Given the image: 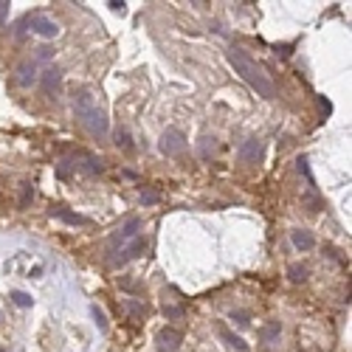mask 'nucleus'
Instances as JSON below:
<instances>
[{
	"label": "nucleus",
	"mask_w": 352,
	"mask_h": 352,
	"mask_svg": "<svg viewBox=\"0 0 352 352\" xmlns=\"http://www.w3.org/2000/svg\"><path fill=\"white\" fill-rule=\"evenodd\" d=\"M225 59H228V65L234 68V73L243 76L245 85H251L254 90H257V96H262V99H273V96H276V85H273V79L268 76L265 68H262V65H259L245 48L231 45V48L225 51Z\"/></svg>",
	"instance_id": "f257e3e1"
},
{
	"label": "nucleus",
	"mask_w": 352,
	"mask_h": 352,
	"mask_svg": "<svg viewBox=\"0 0 352 352\" xmlns=\"http://www.w3.org/2000/svg\"><path fill=\"white\" fill-rule=\"evenodd\" d=\"M73 113H76V122H79L93 138H104L110 133L107 115H104V110L96 104L90 90H79V93L73 96Z\"/></svg>",
	"instance_id": "f03ea898"
},
{
	"label": "nucleus",
	"mask_w": 352,
	"mask_h": 352,
	"mask_svg": "<svg viewBox=\"0 0 352 352\" xmlns=\"http://www.w3.org/2000/svg\"><path fill=\"white\" fill-rule=\"evenodd\" d=\"M158 150L164 152V155H180V152L186 150V136H183L178 127L164 130V136H161V141H158Z\"/></svg>",
	"instance_id": "7ed1b4c3"
},
{
	"label": "nucleus",
	"mask_w": 352,
	"mask_h": 352,
	"mask_svg": "<svg viewBox=\"0 0 352 352\" xmlns=\"http://www.w3.org/2000/svg\"><path fill=\"white\" fill-rule=\"evenodd\" d=\"M26 23L31 26L34 34L45 37V40H54V37L59 34V26L51 20V17H45V15H31V17H26Z\"/></svg>",
	"instance_id": "20e7f679"
},
{
	"label": "nucleus",
	"mask_w": 352,
	"mask_h": 352,
	"mask_svg": "<svg viewBox=\"0 0 352 352\" xmlns=\"http://www.w3.org/2000/svg\"><path fill=\"white\" fill-rule=\"evenodd\" d=\"M40 82H43V90L48 96H57L59 87H62V71H59L57 65H48V68L40 73Z\"/></svg>",
	"instance_id": "39448f33"
},
{
	"label": "nucleus",
	"mask_w": 352,
	"mask_h": 352,
	"mask_svg": "<svg viewBox=\"0 0 352 352\" xmlns=\"http://www.w3.org/2000/svg\"><path fill=\"white\" fill-rule=\"evenodd\" d=\"M180 341H183V335H180L178 330H172V327H164V330L155 335V344H158V352H178Z\"/></svg>",
	"instance_id": "423d86ee"
},
{
	"label": "nucleus",
	"mask_w": 352,
	"mask_h": 352,
	"mask_svg": "<svg viewBox=\"0 0 352 352\" xmlns=\"http://www.w3.org/2000/svg\"><path fill=\"white\" fill-rule=\"evenodd\" d=\"M144 248H147V240L144 237H133L122 248V254L115 257V265H124V262H130V259H136L138 254H144Z\"/></svg>",
	"instance_id": "0eeeda50"
},
{
	"label": "nucleus",
	"mask_w": 352,
	"mask_h": 352,
	"mask_svg": "<svg viewBox=\"0 0 352 352\" xmlns=\"http://www.w3.org/2000/svg\"><path fill=\"white\" fill-rule=\"evenodd\" d=\"M237 155H240V161H243V164H257L259 155H262V141H259V138H248V141L240 147Z\"/></svg>",
	"instance_id": "6e6552de"
},
{
	"label": "nucleus",
	"mask_w": 352,
	"mask_h": 352,
	"mask_svg": "<svg viewBox=\"0 0 352 352\" xmlns=\"http://www.w3.org/2000/svg\"><path fill=\"white\" fill-rule=\"evenodd\" d=\"M37 65H40V62L29 59V62H23L20 68H17V85H23V87H31L37 79H40V73H37Z\"/></svg>",
	"instance_id": "1a4fd4ad"
},
{
	"label": "nucleus",
	"mask_w": 352,
	"mask_h": 352,
	"mask_svg": "<svg viewBox=\"0 0 352 352\" xmlns=\"http://www.w3.org/2000/svg\"><path fill=\"white\" fill-rule=\"evenodd\" d=\"M51 217H57V220H65V223H71V225H90V220L82 214H73V211H68L65 206H54L51 208Z\"/></svg>",
	"instance_id": "9d476101"
},
{
	"label": "nucleus",
	"mask_w": 352,
	"mask_h": 352,
	"mask_svg": "<svg viewBox=\"0 0 352 352\" xmlns=\"http://www.w3.org/2000/svg\"><path fill=\"white\" fill-rule=\"evenodd\" d=\"M138 228H141V220H138V217H130L127 223L122 225V231H119V234L113 237V243H110V245H119V243H127V240H133Z\"/></svg>",
	"instance_id": "9b49d317"
},
{
	"label": "nucleus",
	"mask_w": 352,
	"mask_h": 352,
	"mask_svg": "<svg viewBox=\"0 0 352 352\" xmlns=\"http://www.w3.org/2000/svg\"><path fill=\"white\" fill-rule=\"evenodd\" d=\"M290 240H293V245L299 248V251H310V248L316 245V237H313L310 231H304V228H296L293 234H290Z\"/></svg>",
	"instance_id": "f8f14e48"
},
{
	"label": "nucleus",
	"mask_w": 352,
	"mask_h": 352,
	"mask_svg": "<svg viewBox=\"0 0 352 352\" xmlns=\"http://www.w3.org/2000/svg\"><path fill=\"white\" fill-rule=\"evenodd\" d=\"M217 332H220V338H223V341L231 346V349H237V352H245V349H248V344H245L243 338H240V335H234V332H228L225 327H220Z\"/></svg>",
	"instance_id": "ddd939ff"
},
{
	"label": "nucleus",
	"mask_w": 352,
	"mask_h": 352,
	"mask_svg": "<svg viewBox=\"0 0 352 352\" xmlns=\"http://www.w3.org/2000/svg\"><path fill=\"white\" fill-rule=\"evenodd\" d=\"M124 310H127V316L133 318V321H141L144 313H147V307L138 302V299H124Z\"/></svg>",
	"instance_id": "4468645a"
},
{
	"label": "nucleus",
	"mask_w": 352,
	"mask_h": 352,
	"mask_svg": "<svg viewBox=\"0 0 352 352\" xmlns=\"http://www.w3.org/2000/svg\"><path fill=\"white\" fill-rule=\"evenodd\" d=\"M90 316H93L96 327H99L101 332H107V313L99 307V304H90Z\"/></svg>",
	"instance_id": "2eb2a0df"
},
{
	"label": "nucleus",
	"mask_w": 352,
	"mask_h": 352,
	"mask_svg": "<svg viewBox=\"0 0 352 352\" xmlns=\"http://www.w3.org/2000/svg\"><path fill=\"white\" fill-rule=\"evenodd\" d=\"M288 276H290V282H296V285H299V282L307 279V268H304L302 262H293V265L288 268Z\"/></svg>",
	"instance_id": "dca6fc26"
},
{
	"label": "nucleus",
	"mask_w": 352,
	"mask_h": 352,
	"mask_svg": "<svg viewBox=\"0 0 352 352\" xmlns=\"http://www.w3.org/2000/svg\"><path fill=\"white\" fill-rule=\"evenodd\" d=\"M214 150H217V138L203 136L200 138V158H211V155H214Z\"/></svg>",
	"instance_id": "f3484780"
},
{
	"label": "nucleus",
	"mask_w": 352,
	"mask_h": 352,
	"mask_svg": "<svg viewBox=\"0 0 352 352\" xmlns=\"http://www.w3.org/2000/svg\"><path fill=\"white\" fill-rule=\"evenodd\" d=\"M259 338H262V341H273V338H279V321H271L268 327H262V330H259Z\"/></svg>",
	"instance_id": "a211bd4d"
},
{
	"label": "nucleus",
	"mask_w": 352,
	"mask_h": 352,
	"mask_svg": "<svg viewBox=\"0 0 352 352\" xmlns=\"http://www.w3.org/2000/svg\"><path fill=\"white\" fill-rule=\"evenodd\" d=\"M76 169V161L73 158H65V161H59L57 164V178H68V175Z\"/></svg>",
	"instance_id": "6ab92c4d"
},
{
	"label": "nucleus",
	"mask_w": 352,
	"mask_h": 352,
	"mask_svg": "<svg viewBox=\"0 0 352 352\" xmlns=\"http://www.w3.org/2000/svg\"><path fill=\"white\" fill-rule=\"evenodd\" d=\"M12 302H15L17 307H31L34 299H31L29 293H23V290H12Z\"/></svg>",
	"instance_id": "aec40b11"
},
{
	"label": "nucleus",
	"mask_w": 352,
	"mask_h": 352,
	"mask_svg": "<svg viewBox=\"0 0 352 352\" xmlns=\"http://www.w3.org/2000/svg\"><path fill=\"white\" fill-rule=\"evenodd\" d=\"M119 285H122V290H127V293H141V290H144L136 279H130V276H119Z\"/></svg>",
	"instance_id": "412c9836"
},
{
	"label": "nucleus",
	"mask_w": 352,
	"mask_h": 352,
	"mask_svg": "<svg viewBox=\"0 0 352 352\" xmlns=\"http://www.w3.org/2000/svg\"><path fill=\"white\" fill-rule=\"evenodd\" d=\"M115 144L122 147V150H133V141H130L127 130H115Z\"/></svg>",
	"instance_id": "4be33fe9"
},
{
	"label": "nucleus",
	"mask_w": 352,
	"mask_h": 352,
	"mask_svg": "<svg viewBox=\"0 0 352 352\" xmlns=\"http://www.w3.org/2000/svg\"><path fill=\"white\" fill-rule=\"evenodd\" d=\"M302 200H304V206H307V211H318V208H321V200H318V197H316L313 192H307V194L302 197Z\"/></svg>",
	"instance_id": "5701e85b"
},
{
	"label": "nucleus",
	"mask_w": 352,
	"mask_h": 352,
	"mask_svg": "<svg viewBox=\"0 0 352 352\" xmlns=\"http://www.w3.org/2000/svg\"><path fill=\"white\" fill-rule=\"evenodd\" d=\"M31 197H34V189H31V183H26V186H23V194H20V208L29 206Z\"/></svg>",
	"instance_id": "b1692460"
},
{
	"label": "nucleus",
	"mask_w": 352,
	"mask_h": 352,
	"mask_svg": "<svg viewBox=\"0 0 352 352\" xmlns=\"http://www.w3.org/2000/svg\"><path fill=\"white\" fill-rule=\"evenodd\" d=\"M164 316H166V318H183V307H175V304H164Z\"/></svg>",
	"instance_id": "393cba45"
},
{
	"label": "nucleus",
	"mask_w": 352,
	"mask_h": 352,
	"mask_svg": "<svg viewBox=\"0 0 352 352\" xmlns=\"http://www.w3.org/2000/svg\"><path fill=\"white\" fill-rule=\"evenodd\" d=\"M6 17H9V0H0V26L6 23Z\"/></svg>",
	"instance_id": "a878e982"
},
{
	"label": "nucleus",
	"mask_w": 352,
	"mask_h": 352,
	"mask_svg": "<svg viewBox=\"0 0 352 352\" xmlns=\"http://www.w3.org/2000/svg\"><path fill=\"white\" fill-rule=\"evenodd\" d=\"M141 203H158V194H155V192H144V194H141Z\"/></svg>",
	"instance_id": "bb28decb"
},
{
	"label": "nucleus",
	"mask_w": 352,
	"mask_h": 352,
	"mask_svg": "<svg viewBox=\"0 0 352 352\" xmlns=\"http://www.w3.org/2000/svg\"><path fill=\"white\" fill-rule=\"evenodd\" d=\"M318 104H321V110H324V113H330V101H327V99H324V96H321V99H318Z\"/></svg>",
	"instance_id": "cd10ccee"
},
{
	"label": "nucleus",
	"mask_w": 352,
	"mask_h": 352,
	"mask_svg": "<svg viewBox=\"0 0 352 352\" xmlns=\"http://www.w3.org/2000/svg\"><path fill=\"white\" fill-rule=\"evenodd\" d=\"M110 9H113V12H124V3H119V0H113V3H107Z\"/></svg>",
	"instance_id": "c85d7f7f"
},
{
	"label": "nucleus",
	"mask_w": 352,
	"mask_h": 352,
	"mask_svg": "<svg viewBox=\"0 0 352 352\" xmlns=\"http://www.w3.org/2000/svg\"><path fill=\"white\" fill-rule=\"evenodd\" d=\"M3 352H6V349H3Z\"/></svg>",
	"instance_id": "c756f323"
}]
</instances>
